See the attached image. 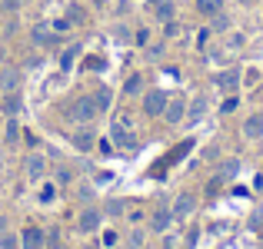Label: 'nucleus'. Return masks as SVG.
Segmentation results:
<instances>
[{
	"label": "nucleus",
	"instance_id": "f257e3e1",
	"mask_svg": "<svg viewBox=\"0 0 263 249\" xmlns=\"http://www.w3.org/2000/svg\"><path fill=\"white\" fill-rule=\"evenodd\" d=\"M67 113H70V120H73V123H90L97 113H100V110H97L93 96H77V100L70 103V110H67Z\"/></svg>",
	"mask_w": 263,
	"mask_h": 249
},
{
	"label": "nucleus",
	"instance_id": "f03ea898",
	"mask_svg": "<svg viewBox=\"0 0 263 249\" xmlns=\"http://www.w3.org/2000/svg\"><path fill=\"white\" fill-rule=\"evenodd\" d=\"M167 100H170V96L163 93V90H147V93H143V113H147V116H163Z\"/></svg>",
	"mask_w": 263,
	"mask_h": 249
},
{
	"label": "nucleus",
	"instance_id": "7ed1b4c3",
	"mask_svg": "<svg viewBox=\"0 0 263 249\" xmlns=\"http://www.w3.org/2000/svg\"><path fill=\"white\" fill-rule=\"evenodd\" d=\"M163 120H167L170 127H177V123L186 120V103H183V96H170V100H167V107H163Z\"/></svg>",
	"mask_w": 263,
	"mask_h": 249
},
{
	"label": "nucleus",
	"instance_id": "20e7f679",
	"mask_svg": "<svg viewBox=\"0 0 263 249\" xmlns=\"http://www.w3.org/2000/svg\"><path fill=\"white\" fill-rule=\"evenodd\" d=\"M20 70L17 67H4V70H0V93H17L20 90Z\"/></svg>",
	"mask_w": 263,
	"mask_h": 249
},
{
	"label": "nucleus",
	"instance_id": "39448f33",
	"mask_svg": "<svg viewBox=\"0 0 263 249\" xmlns=\"http://www.w3.org/2000/svg\"><path fill=\"white\" fill-rule=\"evenodd\" d=\"M170 223H174V210H170V206L154 210V216H150V230H154V233H167Z\"/></svg>",
	"mask_w": 263,
	"mask_h": 249
},
{
	"label": "nucleus",
	"instance_id": "423d86ee",
	"mask_svg": "<svg viewBox=\"0 0 263 249\" xmlns=\"http://www.w3.org/2000/svg\"><path fill=\"white\" fill-rule=\"evenodd\" d=\"M30 40L37 47H53V44H57V33H53L47 24H37V27H30Z\"/></svg>",
	"mask_w": 263,
	"mask_h": 249
},
{
	"label": "nucleus",
	"instance_id": "0eeeda50",
	"mask_svg": "<svg viewBox=\"0 0 263 249\" xmlns=\"http://www.w3.org/2000/svg\"><path fill=\"white\" fill-rule=\"evenodd\" d=\"M20 246H24V249H44V230L27 226V230L20 233Z\"/></svg>",
	"mask_w": 263,
	"mask_h": 249
},
{
	"label": "nucleus",
	"instance_id": "6e6552de",
	"mask_svg": "<svg viewBox=\"0 0 263 249\" xmlns=\"http://www.w3.org/2000/svg\"><path fill=\"white\" fill-rule=\"evenodd\" d=\"M193 206H197V199H193L190 193H180V196H177V203L170 206V210H174V219H183V216H190V213H193Z\"/></svg>",
	"mask_w": 263,
	"mask_h": 249
},
{
	"label": "nucleus",
	"instance_id": "1a4fd4ad",
	"mask_svg": "<svg viewBox=\"0 0 263 249\" xmlns=\"http://www.w3.org/2000/svg\"><path fill=\"white\" fill-rule=\"evenodd\" d=\"M97 230H100V210L90 206V210L80 213V233H97Z\"/></svg>",
	"mask_w": 263,
	"mask_h": 249
},
{
	"label": "nucleus",
	"instance_id": "9d476101",
	"mask_svg": "<svg viewBox=\"0 0 263 249\" xmlns=\"http://www.w3.org/2000/svg\"><path fill=\"white\" fill-rule=\"evenodd\" d=\"M217 87L223 90V93H233V90L240 87V70H223V73H217Z\"/></svg>",
	"mask_w": 263,
	"mask_h": 249
},
{
	"label": "nucleus",
	"instance_id": "9b49d317",
	"mask_svg": "<svg viewBox=\"0 0 263 249\" xmlns=\"http://www.w3.org/2000/svg\"><path fill=\"white\" fill-rule=\"evenodd\" d=\"M24 170H27V176H30V179H40V176H44V170H47V160H44L40 153H30V156H27V166H24Z\"/></svg>",
	"mask_w": 263,
	"mask_h": 249
},
{
	"label": "nucleus",
	"instance_id": "f8f14e48",
	"mask_svg": "<svg viewBox=\"0 0 263 249\" xmlns=\"http://www.w3.org/2000/svg\"><path fill=\"white\" fill-rule=\"evenodd\" d=\"M243 136H247V140H257V136H263V113L247 116V123H243Z\"/></svg>",
	"mask_w": 263,
	"mask_h": 249
},
{
	"label": "nucleus",
	"instance_id": "ddd939ff",
	"mask_svg": "<svg viewBox=\"0 0 263 249\" xmlns=\"http://www.w3.org/2000/svg\"><path fill=\"white\" fill-rule=\"evenodd\" d=\"M20 107H24V100H20V93H4V113L7 116H17Z\"/></svg>",
	"mask_w": 263,
	"mask_h": 249
},
{
	"label": "nucleus",
	"instance_id": "4468645a",
	"mask_svg": "<svg viewBox=\"0 0 263 249\" xmlns=\"http://www.w3.org/2000/svg\"><path fill=\"white\" fill-rule=\"evenodd\" d=\"M93 103H97V110H100V113H103V110H110V103H114L110 87H100V90H97V93H93Z\"/></svg>",
	"mask_w": 263,
	"mask_h": 249
},
{
	"label": "nucleus",
	"instance_id": "2eb2a0df",
	"mask_svg": "<svg viewBox=\"0 0 263 249\" xmlns=\"http://www.w3.org/2000/svg\"><path fill=\"white\" fill-rule=\"evenodd\" d=\"M197 10L203 13V17H213V13L223 10V0H197Z\"/></svg>",
	"mask_w": 263,
	"mask_h": 249
},
{
	"label": "nucleus",
	"instance_id": "dca6fc26",
	"mask_svg": "<svg viewBox=\"0 0 263 249\" xmlns=\"http://www.w3.org/2000/svg\"><path fill=\"white\" fill-rule=\"evenodd\" d=\"M73 143H77L80 150H90L93 147V130H77V133H73Z\"/></svg>",
	"mask_w": 263,
	"mask_h": 249
},
{
	"label": "nucleus",
	"instance_id": "f3484780",
	"mask_svg": "<svg viewBox=\"0 0 263 249\" xmlns=\"http://www.w3.org/2000/svg\"><path fill=\"white\" fill-rule=\"evenodd\" d=\"M203 113H206V100L200 96V100H193V107L186 110V116H190V123H197V120H200Z\"/></svg>",
	"mask_w": 263,
	"mask_h": 249
},
{
	"label": "nucleus",
	"instance_id": "a211bd4d",
	"mask_svg": "<svg viewBox=\"0 0 263 249\" xmlns=\"http://www.w3.org/2000/svg\"><path fill=\"white\" fill-rule=\"evenodd\" d=\"M237 170H240V163H237V160H227L223 166H220L217 179H233V176H237Z\"/></svg>",
	"mask_w": 263,
	"mask_h": 249
},
{
	"label": "nucleus",
	"instance_id": "6ab92c4d",
	"mask_svg": "<svg viewBox=\"0 0 263 249\" xmlns=\"http://www.w3.org/2000/svg\"><path fill=\"white\" fill-rule=\"evenodd\" d=\"M123 90H127V96H137V93L143 90V77H140V73H134V77L123 83Z\"/></svg>",
	"mask_w": 263,
	"mask_h": 249
},
{
	"label": "nucleus",
	"instance_id": "aec40b11",
	"mask_svg": "<svg viewBox=\"0 0 263 249\" xmlns=\"http://www.w3.org/2000/svg\"><path fill=\"white\" fill-rule=\"evenodd\" d=\"M157 20H163V24L174 20V4H170V0H160V4H157Z\"/></svg>",
	"mask_w": 263,
	"mask_h": 249
},
{
	"label": "nucleus",
	"instance_id": "412c9836",
	"mask_svg": "<svg viewBox=\"0 0 263 249\" xmlns=\"http://www.w3.org/2000/svg\"><path fill=\"white\" fill-rule=\"evenodd\" d=\"M0 249H20V236H13V233H4V236H0Z\"/></svg>",
	"mask_w": 263,
	"mask_h": 249
},
{
	"label": "nucleus",
	"instance_id": "4be33fe9",
	"mask_svg": "<svg viewBox=\"0 0 263 249\" xmlns=\"http://www.w3.org/2000/svg\"><path fill=\"white\" fill-rule=\"evenodd\" d=\"M4 140H7V143H17V140H20V127H17L13 120L7 123V130H4Z\"/></svg>",
	"mask_w": 263,
	"mask_h": 249
},
{
	"label": "nucleus",
	"instance_id": "5701e85b",
	"mask_svg": "<svg viewBox=\"0 0 263 249\" xmlns=\"http://www.w3.org/2000/svg\"><path fill=\"white\" fill-rule=\"evenodd\" d=\"M213 30H230V20H227V13H213Z\"/></svg>",
	"mask_w": 263,
	"mask_h": 249
},
{
	"label": "nucleus",
	"instance_id": "b1692460",
	"mask_svg": "<svg viewBox=\"0 0 263 249\" xmlns=\"http://www.w3.org/2000/svg\"><path fill=\"white\" fill-rule=\"evenodd\" d=\"M237 107H240L237 93H230V96H227V100H223V107H220V113H233V110H237Z\"/></svg>",
	"mask_w": 263,
	"mask_h": 249
},
{
	"label": "nucleus",
	"instance_id": "393cba45",
	"mask_svg": "<svg viewBox=\"0 0 263 249\" xmlns=\"http://www.w3.org/2000/svg\"><path fill=\"white\" fill-rule=\"evenodd\" d=\"M0 10H4V13H17L20 10V0H0Z\"/></svg>",
	"mask_w": 263,
	"mask_h": 249
},
{
	"label": "nucleus",
	"instance_id": "a878e982",
	"mask_svg": "<svg viewBox=\"0 0 263 249\" xmlns=\"http://www.w3.org/2000/svg\"><path fill=\"white\" fill-rule=\"evenodd\" d=\"M50 30H53V33H67V30H70V20H53Z\"/></svg>",
	"mask_w": 263,
	"mask_h": 249
},
{
	"label": "nucleus",
	"instance_id": "bb28decb",
	"mask_svg": "<svg viewBox=\"0 0 263 249\" xmlns=\"http://www.w3.org/2000/svg\"><path fill=\"white\" fill-rule=\"evenodd\" d=\"M67 20H70V24H80V20H84V10H80V7H70V10H67Z\"/></svg>",
	"mask_w": 263,
	"mask_h": 249
},
{
	"label": "nucleus",
	"instance_id": "cd10ccee",
	"mask_svg": "<svg viewBox=\"0 0 263 249\" xmlns=\"http://www.w3.org/2000/svg\"><path fill=\"white\" fill-rule=\"evenodd\" d=\"M163 33H167V37H177V33H180V24H177V20H167V24H163Z\"/></svg>",
	"mask_w": 263,
	"mask_h": 249
},
{
	"label": "nucleus",
	"instance_id": "c85d7f7f",
	"mask_svg": "<svg viewBox=\"0 0 263 249\" xmlns=\"http://www.w3.org/2000/svg\"><path fill=\"white\" fill-rule=\"evenodd\" d=\"M70 176H73V173L67 170V166H60V170H57V183H70Z\"/></svg>",
	"mask_w": 263,
	"mask_h": 249
},
{
	"label": "nucleus",
	"instance_id": "c756f323",
	"mask_svg": "<svg viewBox=\"0 0 263 249\" xmlns=\"http://www.w3.org/2000/svg\"><path fill=\"white\" fill-rule=\"evenodd\" d=\"M257 80H260V70H247V80H243L247 87H253V83H257Z\"/></svg>",
	"mask_w": 263,
	"mask_h": 249
},
{
	"label": "nucleus",
	"instance_id": "7c9ffc66",
	"mask_svg": "<svg viewBox=\"0 0 263 249\" xmlns=\"http://www.w3.org/2000/svg\"><path fill=\"white\" fill-rule=\"evenodd\" d=\"M103 246H117V233H114V230L103 233Z\"/></svg>",
	"mask_w": 263,
	"mask_h": 249
},
{
	"label": "nucleus",
	"instance_id": "2f4dec72",
	"mask_svg": "<svg viewBox=\"0 0 263 249\" xmlns=\"http://www.w3.org/2000/svg\"><path fill=\"white\" fill-rule=\"evenodd\" d=\"M107 213H114V216H120V213H123V203H120V199H117V203H110V206H107Z\"/></svg>",
	"mask_w": 263,
	"mask_h": 249
},
{
	"label": "nucleus",
	"instance_id": "473e14b6",
	"mask_svg": "<svg viewBox=\"0 0 263 249\" xmlns=\"http://www.w3.org/2000/svg\"><path fill=\"white\" fill-rule=\"evenodd\" d=\"M7 233V216H0V236Z\"/></svg>",
	"mask_w": 263,
	"mask_h": 249
},
{
	"label": "nucleus",
	"instance_id": "72a5a7b5",
	"mask_svg": "<svg viewBox=\"0 0 263 249\" xmlns=\"http://www.w3.org/2000/svg\"><path fill=\"white\" fill-rule=\"evenodd\" d=\"M237 4H243V7H250V4H253V0H237Z\"/></svg>",
	"mask_w": 263,
	"mask_h": 249
},
{
	"label": "nucleus",
	"instance_id": "f704fd0d",
	"mask_svg": "<svg viewBox=\"0 0 263 249\" xmlns=\"http://www.w3.org/2000/svg\"><path fill=\"white\" fill-rule=\"evenodd\" d=\"M150 4H154V7H157V4H160V0H150Z\"/></svg>",
	"mask_w": 263,
	"mask_h": 249
}]
</instances>
